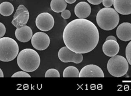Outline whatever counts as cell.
Masks as SVG:
<instances>
[{"label":"cell","instance_id":"cell-24","mask_svg":"<svg viewBox=\"0 0 131 96\" xmlns=\"http://www.w3.org/2000/svg\"><path fill=\"white\" fill-rule=\"evenodd\" d=\"M102 4L104 7H110L113 4V0H103Z\"/></svg>","mask_w":131,"mask_h":96},{"label":"cell","instance_id":"cell-15","mask_svg":"<svg viewBox=\"0 0 131 96\" xmlns=\"http://www.w3.org/2000/svg\"><path fill=\"white\" fill-rule=\"evenodd\" d=\"M91 12V8L90 5L85 1L78 3L74 8L75 15L79 18H86L90 15Z\"/></svg>","mask_w":131,"mask_h":96},{"label":"cell","instance_id":"cell-5","mask_svg":"<svg viewBox=\"0 0 131 96\" xmlns=\"http://www.w3.org/2000/svg\"><path fill=\"white\" fill-rule=\"evenodd\" d=\"M107 69L111 76L121 77L126 74L129 69V63L126 58L122 56L111 58L107 64Z\"/></svg>","mask_w":131,"mask_h":96},{"label":"cell","instance_id":"cell-10","mask_svg":"<svg viewBox=\"0 0 131 96\" xmlns=\"http://www.w3.org/2000/svg\"><path fill=\"white\" fill-rule=\"evenodd\" d=\"M104 73L100 67L94 65L85 66L80 72L79 77H103Z\"/></svg>","mask_w":131,"mask_h":96},{"label":"cell","instance_id":"cell-8","mask_svg":"<svg viewBox=\"0 0 131 96\" xmlns=\"http://www.w3.org/2000/svg\"><path fill=\"white\" fill-rule=\"evenodd\" d=\"M29 12L28 9L23 5H20L17 8L12 23L17 28H19L26 26L28 22Z\"/></svg>","mask_w":131,"mask_h":96},{"label":"cell","instance_id":"cell-27","mask_svg":"<svg viewBox=\"0 0 131 96\" xmlns=\"http://www.w3.org/2000/svg\"><path fill=\"white\" fill-rule=\"evenodd\" d=\"M76 1L77 0H65L66 2L69 4H74Z\"/></svg>","mask_w":131,"mask_h":96},{"label":"cell","instance_id":"cell-4","mask_svg":"<svg viewBox=\"0 0 131 96\" xmlns=\"http://www.w3.org/2000/svg\"><path fill=\"white\" fill-rule=\"evenodd\" d=\"M19 48L15 40L8 37L0 39V60L3 62L13 61L18 55Z\"/></svg>","mask_w":131,"mask_h":96},{"label":"cell","instance_id":"cell-17","mask_svg":"<svg viewBox=\"0 0 131 96\" xmlns=\"http://www.w3.org/2000/svg\"><path fill=\"white\" fill-rule=\"evenodd\" d=\"M14 11L13 5L9 2H4L0 5V13L5 17L10 16Z\"/></svg>","mask_w":131,"mask_h":96},{"label":"cell","instance_id":"cell-3","mask_svg":"<svg viewBox=\"0 0 131 96\" xmlns=\"http://www.w3.org/2000/svg\"><path fill=\"white\" fill-rule=\"evenodd\" d=\"M118 12L112 8L105 7L100 10L96 16L99 26L105 30H111L115 28L119 22Z\"/></svg>","mask_w":131,"mask_h":96},{"label":"cell","instance_id":"cell-23","mask_svg":"<svg viewBox=\"0 0 131 96\" xmlns=\"http://www.w3.org/2000/svg\"><path fill=\"white\" fill-rule=\"evenodd\" d=\"M0 37L1 38L3 37L6 32V28L4 25L2 23H0Z\"/></svg>","mask_w":131,"mask_h":96},{"label":"cell","instance_id":"cell-18","mask_svg":"<svg viewBox=\"0 0 131 96\" xmlns=\"http://www.w3.org/2000/svg\"><path fill=\"white\" fill-rule=\"evenodd\" d=\"M80 72L78 68L74 66H69L65 69L63 73V77H79Z\"/></svg>","mask_w":131,"mask_h":96},{"label":"cell","instance_id":"cell-16","mask_svg":"<svg viewBox=\"0 0 131 96\" xmlns=\"http://www.w3.org/2000/svg\"><path fill=\"white\" fill-rule=\"evenodd\" d=\"M51 9L56 13H60L64 11L67 7L65 0H52L50 4Z\"/></svg>","mask_w":131,"mask_h":96},{"label":"cell","instance_id":"cell-1","mask_svg":"<svg viewBox=\"0 0 131 96\" xmlns=\"http://www.w3.org/2000/svg\"><path fill=\"white\" fill-rule=\"evenodd\" d=\"M66 47L74 52L85 54L92 51L98 44L99 32L96 25L85 19H77L66 26L63 34Z\"/></svg>","mask_w":131,"mask_h":96},{"label":"cell","instance_id":"cell-11","mask_svg":"<svg viewBox=\"0 0 131 96\" xmlns=\"http://www.w3.org/2000/svg\"><path fill=\"white\" fill-rule=\"evenodd\" d=\"M116 35L123 41L131 40V23L125 22L121 24L117 28Z\"/></svg>","mask_w":131,"mask_h":96},{"label":"cell","instance_id":"cell-2","mask_svg":"<svg viewBox=\"0 0 131 96\" xmlns=\"http://www.w3.org/2000/svg\"><path fill=\"white\" fill-rule=\"evenodd\" d=\"M40 61L39 54L32 49H23L17 56L18 66L26 72H31L36 70L40 66Z\"/></svg>","mask_w":131,"mask_h":96},{"label":"cell","instance_id":"cell-29","mask_svg":"<svg viewBox=\"0 0 131 96\" xmlns=\"http://www.w3.org/2000/svg\"><path fill=\"white\" fill-rule=\"evenodd\" d=\"M10 1H14V0H10Z\"/></svg>","mask_w":131,"mask_h":96},{"label":"cell","instance_id":"cell-26","mask_svg":"<svg viewBox=\"0 0 131 96\" xmlns=\"http://www.w3.org/2000/svg\"><path fill=\"white\" fill-rule=\"evenodd\" d=\"M107 40H114L116 41V38H115V37H114L113 36H109L108 37H107V38L106 39V41Z\"/></svg>","mask_w":131,"mask_h":96},{"label":"cell","instance_id":"cell-13","mask_svg":"<svg viewBox=\"0 0 131 96\" xmlns=\"http://www.w3.org/2000/svg\"><path fill=\"white\" fill-rule=\"evenodd\" d=\"M15 35L17 40L22 42H27L33 37V31L28 26H25L19 28H17Z\"/></svg>","mask_w":131,"mask_h":96},{"label":"cell","instance_id":"cell-28","mask_svg":"<svg viewBox=\"0 0 131 96\" xmlns=\"http://www.w3.org/2000/svg\"><path fill=\"white\" fill-rule=\"evenodd\" d=\"M0 77H4V73L1 69H0Z\"/></svg>","mask_w":131,"mask_h":96},{"label":"cell","instance_id":"cell-14","mask_svg":"<svg viewBox=\"0 0 131 96\" xmlns=\"http://www.w3.org/2000/svg\"><path fill=\"white\" fill-rule=\"evenodd\" d=\"M114 9L122 15L131 14V0H113Z\"/></svg>","mask_w":131,"mask_h":96},{"label":"cell","instance_id":"cell-9","mask_svg":"<svg viewBox=\"0 0 131 96\" xmlns=\"http://www.w3.org/2000/svg\"><path fill=\"white\" fill-rule=\"evenodd\" d=\"M50 38L46 33L38 32L34 34L31 42L34 48L38 50L42 51L48 48L50 44Z\"/></svg>","mask_w":131,"mask_h":96},{"label":"cell","instance_id":"cell-25","mask_svg":"<svg viewBox=\"0 0 131 96\" xmlns=\"http://www.w3.org/2000/svg\"><path fill=\"white\" fill-rule=\"evenodd\" d=\"M89 3L93 5H99L102 2L103 0H87Z\"/></svg>","mask_w":131,"mask_h":96},{"label":"cell","instance_id":"cell-12","mask_svg":"<svg viewBox=\"0 0 131 96\" xmlns=\"http://www.w3.org/2000/svg\"><path fill=\"white\" fill-rule=\"evenodd\" d=\"M120 50L118 43L114 40H106L102 46V50L105 55L113 57L118 54Z\"/></svg>","mask_w":131,"mask_h":96},{"label":"cell","instance_id":"cell-20","mask_svg":"<svg viewBox=\"0 0 131 96\" xmlns=\"http://www.w3.org/2000/svg\"><path fill=\"white\" fill-rule=\"evenodd\" d=\"M126 56L128 62L131 65V41L128 44L126 48Z\"/></svg>","mask_w":131,"mask_h":96},{"label":"cell","instance_id":"cell-21","mask_svg":"<svg viewBox=\"0 0 131 96\" xmlns=\"http://www.w3.org/2000/svg\"><path fill=\"white\" fill-rule=\"evenodd\" d=\"M12 78H19V77H24V78H30V75L25 71H19L14 73L12 76Z\"/></svg>","mask_w":131,"mask_h":96},{"label":"cell","instance_id":"cell-7","mask_svg":"<svg viewBox=\"0 0 131 96\" xmlns=\"http://www.w3.org/2000/svg\"><path fill=\"white\" fill-rule=\"evenodd\" d=\"M35 23L39 30L42 31H48L53 27L55 20L51 14L48 12H43L38 15Z\"/></svg>","mask_w":131,"mask_h":96},{"label":"cell","instance_id":"cell-6","mask_svg":"<svg viewBox=\"0 0 131 96\" xmlns=\"http://www.w3.org/2000/svg\"><path fill=\"white\" fill-rule=\"evenodd\" d=\"M58 57L61 61L64 63L73 62L77 64L81 63L83 59L82 54L75 53L67 47H63L60 49Z\"/></svg>","mask_w":131,"mask_h":96},{"label":"cell","instance_id":"cell-19","mask_svg":"<svg viewBox=\"0 0 131 96\" xmlns=\"http://www.w3.org/2000/svg\"><path fill=\"white\" fill-rule=\"evenodd\" d=\"M45 77H57L59 78L60 77L59 72L58 70L52 68L47 70L45 73Z\"/></svg>","mask_w":131,"mask_h":96},{"label":"cell","instance_id":"cell-22","mask_svg":"<svg viewBox=\"0 0 131 96\" xmlns=\"http://www.w3.org/2000/svg\"><path fill=\"white\" fill-rule=\"evenodd\" d=\"M71 15V14L69 10H65L64 11L62 12L61 14V16L63 18L65 19H68L69 18Z\"/></svg>","mask_w":131,"mask_h":96}]
</instances>
